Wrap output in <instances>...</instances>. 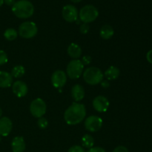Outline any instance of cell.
Instances as JSON below:
<instances>
[{"label":"cell","instance_id":"14","mask_svg":"<svg viewBox=\"0 0 152 152\" xmlns=\"http://www.w3.org/2000/svg\"><path fill=\"white\" fill-rule=\"evenodd\" d=\"M26 148L25 140L22 137L17 136L11 142V148L13 152H24Z\"/></svg>","mask_w":152,"mask_h":152},{"label":"cell","instance_id":"26","mask_svg":"<svg viewBox=\"0 0 152 152\" xmlns=\"http://www.w3.org/2000/svg\"><path fill=\"white\" fill-rule=\"evenodd\" d=\"M81 62H82V63H83V65H84V66H85V65H90V64L91 63V62H92L91 56H88V55H86V56H84L83 58H82Z\"/></svg>","mask_w":152,"mask_h":152},{"label":"cell","instance_id":"5","mask_svg":"<svg viewBox=\"0 0 152 152\" xmlns=\"http://www.w3.org/2000/svg\"><path fill=\"white\" fill-rule=\"evenodd\" d=\"M38 32V28L34 22H25L19 27L18 34L21 37L25 39H31L35 37Z\"/></svg>","mask_w":152,"mask_h":152},{"label":"cell","instance_id":"22","mask_svg":"<svg viewBox=\"0 0 152 152\" xmlns=\"http://www.w3.org/2000/svg\"><path fill=\"white\" fill-rule=\"evenodd\" d=\"M18 32L14 28H7L4 33V37L8 41H13L17 38Z\"/></svg>","mask_w":152,"mask_h":152},{"label":"cell","instance_id":"8","mask_svg":"<svg viewBox=\"0 0 152 152\" xmlns=\"http://www.w3.org/2000/svg\"><path fill=\"white\" fill-rule=\"evenodd\" d=\"M103 121L98 116L91 115L86 119L85 121V128L90 132H96L100 130L102 128Z\"/></svg>","mask_w":152,"mask_h":152},{"label":"cell","instance_id":"28","mask_svg":"<svg viewBox=\"0 0 152 152\" xmlns=\"http://www.w3.org/2000/svg\"><path fill=\"white\" fill-rule=\"evenodd\" d=\"M112 152H129V151L126 146L119 145V146L116 147V148L113 150Z\"/></svg>","mask_w":152,"mask_h":152},{"label":"cell","instance_id":"3","mask_svg":"<svg viewBox=\"0 0 152 152\" xmlns=\"http://www.w3.org/2000/svg\"><path fill=\"white\" fill-rule=\"evenodd\" d=\"M104 74L96 67H89L83 72V79L86 83L91 86H96L103 80Z\"/></svg>","mask_w":152,"mask_h":152},{"label":"cell","instance_id":"18","mask_svg":"<svg viewBox=\"0 0 152 152\" xmlns=\"http://www.w3.org/2000/svg\"><path fill=\"white\" fill-rule=\"evenodd\" d=\"M114 31L112 27L109 25H104L101 28L99 35L103 39H109L114 36Z\"/></svg>","mask_w":152,"mask_h":152},{"label":"cell","instance_id":"23","mask_svg":"<svg viewBox=\"0 0 152 152\" xmlns=\"http://www.w3.org/2000/svg\"><path fill=\"white\" fill-rule=\"evenodd\" d=\"M37 125H38L39 129H45L48 127V120H46V118H45V117H40V118L38 119Z\"/></svg>","mask_w":152,"mask_h":152},{"label":"cell","instance_id":"20","mask_svg":"<svg viewBox=\"0 0 152 152\" xmlns=\"http://www.w3.org/2000/svg\"><path fill=\"white\" fill-rule=\"evenodd\" d=\"M82 145L83 148L90 149L91 148L94 147V137L90 134H85L82 138Z\"/></svg>","mask_w":152,"mask_h":152},{"label":"cell","instance_id":"4","mask_svg":"<svg viewBox=\"0 0 152 152\" xmlns=\"http://www.w3.org/2000/svg\"><path fill=\"white\" fill-rule=\"evenodd\" d=\"M99 16V11L97 8L91 4H87L82 7L79 13V17L80 21L83 23L88 24L96 20Z\"/></svg>","mask_w":152,"mask_h":152},{"label":"cell","instance_id":"33","mask_svg":"<svg viewBox=\"0 0 152 152\" xmlns=\"http://www.w3.org/2000/svg\"><path fill=\"white\" fill-rule=\"evenodd\" d=\"M71 1L74 3H79V2H80L82 0H71Z\"/></svg>","mask_w":152,"mask_h":152},{"label":"cell","instance_id":"35","mask_svg":"<svg viewBox=\"0 0 152 152\" xmlns=\"http://www.w3.org/2000/svg\"><path fill=\"white\" fill-rule=\"evenodd\" d=\"M1 115H2V110H1V108H0V118L1 117Z\"/></svg>","mask_w":152,"mask_h":152},{"label":"cell","instance_id":"15","mask_svg":"<svg viewBox=\"0 0 152 152\" xmlns=\"http://www.w3.org/2000/svg\"><path fill=\"white\" fill-rule=\"evenodd\" d=\"M13 83V77L7 71H0V88H6L11 86Z\"/></svg>","mask_w":152,"mask_h":152},{"label":"cell","instance_id":"25","mask_svg":"<svg viewBox=\"0 0 152 152\" xmlns=\"http://www.w3.org/2000/svg\"><path fill=\"white\" fill-rule=\"evenodd\" d=\"M68 152H86L84 148L80 145H73L68 149Z\"/></svg>","mask_w":152,"mask_h":152},{"label":"cell","instance_id":"21","mask_svg":"<svg viewBox=\"0 0 152 152\" xmlns=\"http://www.w3.org/2000/svg\"><path fill=\"white\" fill-rule=\"evenodd\" d=\"M25 69L22 65H16L11 71V76L14 78H20L25 74Z\"/></svg>","mask_w":152,"mask_h":152},{"label":"cell","instance_id":"32","mask_svg":"<svg viewBox=\"0 0 152 152\" xmlns=\"http://www.w3.org/2000/svg\"><path fill=\"white\" fill-rule=\"evenodd\" d=\"M16 2V0H4V3H5L8 6H13Z\"/></svg>","mask_w":152,"mask_h":152},{"label":"cell","instance_id":"19","mask_svg":"<svg viewBox=\"0 0 152 152\" xmlns=\"http://www.w3.org/2000/svg\"><path fill=\"white\" fill-rule=\"evenodd\" d=\"M120 71L117 67L116 66H111L105 71L104 76L105 78L108 80H114L117 79L120 76Z\"/></svg>","mask_w":152,"mask_h":152},{"label":"cell","instance_id":"10","mask_svg":"<svg viewBox=\"0 0 152 152\" xmlns=\"http://www.w3.org/2000/svg\"><path fill=\"white\" fill-rule=\"evenodd\" d=\"M67 82V75L62 70L55 71L51 75V83L56 88H61Z\"/></svg>","mask_w":152,"mask_h":152},{"label":"cell","instance_id":"17","mask_svg":"<svg viewBox=\"0 0 152 152\" xmlns=\"http://www.w3.org/2000/svg\"><path fill=\"white\" fill-rule=\"evenodd\" d=\"M68 54L74 59H78L82 55V48L79 45L71 43L68 47Z\"/></svg>","mask_w":152,"mask_h":152},{"label":"cell","instance_id":"29","mask_svg":"<svg viewBox=\"0 0 152 152\" xmlns=\"http://www.w3.org/2000/svg\"><path fill=\"white\" fill-rule=\"evenodd\" d=\"M87 152H106V151L101 147H92Z\"/></svg>","mask_w":152,"mask_h":152},{"label":"cell","instance_id":"11","mask_svg":"<svg viewBox=\"0 0 152 152\" xmlns=\"http://www.w3.org/2000/svg\"><path fill=\"white\" fill-rule=\"evenodd\" d=\"M93 107L96 111L99 113H103L107 111L109 108V101L105 96H97L94 99Z\"/></svg>","mask_w":152,"mask_h":152},{"label":"cell","instance_id":"24","mask_svg":"<svg viewBox=\"0 0 152 152\" xmlns=\"http://www.w3.org/2000/svg\"><path fill=\"white\" fill-rule=\"evenodd\" d=\"M8 61L7 55L4 50H0V65H3L6 64Z\"/></svg>","mask_w":152,"mask_h":152},{"label":"cell","instance_id":"34","mask_svg":"<svg viewBox=\"0 0 152 152\" xmlns=\"http://www.w3.org/2000/svg\"><path fill=\"white\" fill-rule=\"evenodd\" d=\"M4 4V0H0V7Z\"/></svg>","mask_w":152,"mask_h":152},{"label":"cell","instance_id":"36","mask_svg":"<svg viewBox=\"0 0 152 152\" xmlns=\"http://www.w3.org/2000/svg\"><path fill=\"white\" fill-rule=\"evenodd\" d=\"M1 136L0 135V142H1Z\"/></svg>","mask_w":152,"mask_h":152},{"label":"cell","instance_id":"31","mask_svg":"<svg viewBox=\"0 0 152 152\" xmlns=\"http://www.w3.org/2000/svg\"><path fill=\"white\" fill-rule=\"evenodd\" d=\"M146 59H147V60H148V62L152 65V49L151 50H150L147 53Z\"/></svg>","mask_w":152,"mask_h":152},{"label":"cell","instance_id":"27","mask_svg":"<svg viewBox=\"0 0 152 152\" xmlns=\"http://www.w3.org/2000/svg\"><path fill=\"white\" fill-rule=\"evenodd\" d=\"M89 25L88 24H86V23H83L80 25V31L81 34H86L88 33L89 31Z\"/></svg>","mask_w":152,"mask_h":152},{"label":"cell","instance_id":"1","mask_svg":"<svg viewBox=\"0 0 152 152\" xmlns=\"http://www.w3.org/2000/svg\"><path fill=\"white\" fill-rule=\"evenodd\" d=\"M86 116V107L83 104L74 102L64 113V120L69 126H75L81 123Z\"/></svg>","mask_w":152,"mask_h":152},{"label":"cell","instance_id":"12","mask_svg":"<svg viewBox=\"0 0 152 152\" xmlns=\"http://www.w3.org/2000/svg\"><path fill=\"white\" fill-rule=\"evenodd\" d=\"M12 90L13 94L17 97H24L28 92V86L22 81H16L12 86Z\"/></svg>","mask_w":152,"mask_h":152},{"label":"cell","instance_id":"6","mask_svg":"<svg viewBox=\"0 0 152 152\" xmlns=\"http://www.w3.org/2000/svg\"><path fill=\"white\" fill-rule=\"evenodd\" d=\"M84 65L80 59H73L67 65V75L72 80H76L81 77Z\"/></svg>","mask_w":152,"mask_h":152},{"label":"cell","instance_id":"30","mask_svg":"<svg viewBox=\"0 0 152 152\" xmlns=\"http://www.w3.org/2000/svg\"><path fill=\"white\" fill-rule=\"evenodd\" d=\"M100 84L102 88L104 89H107L110 87V83L108 80H102V81L100 83Z\"/></svg>","mask_w":152,"mask_h":152},{"label":"cell","instance_id":"13","mask_svg":"<svg viewBox=\"0 0 152 152\" xmlns=\"http://www.w3.org/2000/svg\"><path fill=\"white\" fill-rule=\"evenodd\" d=\"M13 128V123L10 118L3 117L0 118V135L7 137L10 134Z\"/></svg>","mask_w":152,"mask_h":152},{"label":"cell","instance_id":"2","mask_svg":"<svg viewBox=\"0 0 152 152\" xmlns=\"http://www.w3.org/2000/svg\"><path fill=\"white\" fill-rule=\"evenodd\" d=\"M12 12L19 19H28L34 14V6L28 0H19L12 6Z\"/></svg>","mask_w":152,"mask_h":152},{"label":"cell","instance_id":"7","mask_svg":"<svg viewBox=\"0 0 152 152\" xmlns=\"http://www.w3.org/2000/svg\"><path fill=\"white\" fill-rule=\"evenodd\" d=\"M47 105L45 102L41 98H37L31 102L30 105L31 114L36 118L42 117L46 113Z\"/></svg>","mask_w":152,"mask_h":152},{"label":"cell","instance_id":"9","mask_svg":"<svg viewBox=\"0 0 152 152\" xmlns=\"http://www.w3.org/2000/svg\"><path fill=\"white\" fill-rule=\"evenodd\" d=\"M62 15L63 19L66 22H74L78 19L79 13L75 6L72 4H67L62 7Z\"/></svg>","mask_w":152,"mask_h":152},{"label":"cell","instance_id":"16","mask_svg":"<svg viewBox=\"0 0 152 152\" xmlns=\"http://www.w3.org/2000/svg\"><path fill=\"white\" fill-rule=\"evenodd\" d=\"M71 96L76 102L81 101L85 96L84 88L78 84L74 86L71 88Z\"/></svg>","mask_w":152,"mask_h":152}]
</instances>
